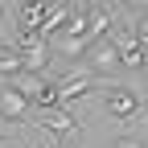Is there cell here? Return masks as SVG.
<instances>
[{
    "label": "cell",
    "mask_w": 148,
    "mask_h": 148,
    "mask_svg": "<svg viewBox=\"0 0 148 148\" xmlns=\"http://www.w3.org/2000/svg\"><path fill=\"white\" fill-rule=\"evenodd\" d=\"M53 86H58V99H62V107H66V103H74L78 95L95 90V86H99V78H95V74L86 70V74H70V78H58Z\"/></svg>",
    "instance_id": "7a4b0ae2"
},
{
    "label": "cell",
    "mask_w": 148,
    "mask_h": 148,
    "mask_svg": "<svg viewBox=\"0 0 148 148\" xmlns=\"http://www.w3.org/2000/svg\"><path fill=\"white\" fill-rule=\"evenodd\" d=\"M25 107H29L25 86H0V115H4V119H21Z\"/></svg>",
    "instance_id": "277c9868"
},
{
    "label": "cell",
    "mask_w": 148,
    "mask_h": 148,
    "mask_svg": "<svg viewBox=\"0 0 148 148\" xmlns=\"http://www.w3.org/2000/svg\"><path fill=\"white\" fill-rule=\"evenodd\" d=\"M45 12H49V4H41V0H29V4H21L16 8V33H41V25H45Z\"/></svg>",
    "instance_id": "3957f363"
},
{
    "label": "cell",
    "mask_w": 148,
    "mask_h": 148,
    "mask_svg": "<svg viewBox=\"0 0 148 148\" xmlns=\"http://www.w3.org/2000/svg\"><path fill=\"white\" fill-rule=\"evenodd\" d=\"M37 123H41L45 132H78V119H74L70 111H45Z\"/></svg>",
    "instance_id": "8992f818"
},
{
    "label": "cell",
    "mask_w": 148,
    "mask_h": 148,
    "mask_svg": "<svg viewBox=\"0 0 148 148\" xmlns=\"http://www.w3.org/2000/svg\"><path fill=\"white\" fill-rule=\"evenodd\" d=\"M144 103H148V99H144Z\"/></svg>",
    "instance_id": "7c38bea8"
},
{
    "label": "cell",
    "mask_w": 148,
    "mask_h": 148,
    "mask_svg": "<svg viewBox=\"0 0 148 148\" xmlns=\"http://www.w3.org/2000/svg\"><path fill=\"white\" fill-rule=\"evenodd\" d=\"M0 140H8V132H0Z\"/></svg>",
    "instance_id": "8fae6325"
},
{
    "label": "cell",
    "mask_w": 148,
    "mask_h": 148,
    "mask_svg": "<svg viewBox=\"0 0 148 148\" xmlns=\"http://www.w3.org/2000/svg\"><path fill=\"white\" fill-rule=\"evenodd\" d=\"M41 148H58V140H49V144H41Z\"/></svg>",
    "instance_id": "30bf717a"
},
{
    "label": "cell",
    "mask_w": 148,
    "mask_h": 148,
    "mask_svg": "<svg viewBox=\"0 0 148 148\" xmlns=\"http://www.w3.org/2000/svg\"><path fill=\"white\" fill-rule=\"evenodd\" d=\"M86 66H90V70H115V66H119V53H115V45H111L107 37H103V41H95V45H90V58H86Z\"/></svg>",
    "instance_id": "5b68a950"
},
{
    "label": "cell",
    "mask_w": 148,
    "mask_h": 148,
    "mask_svg": "<svg viewBox=\"0 0 148 148\" xmlns=\"http://www.w3.org/2000/svg\"><path fill=\"white\" fill-rule=\"evenodd\" d=\"M127 29H132V37H136V45L148 53V16H136V21H127Z\"/></svg>",
    "instance_id": "ba28073f"
},
{
    "label": "cell",
    "mask_w": 148,
    "mask_h": 148,
    "mask_svg": "<svg viewBox=\"0 0 148 148\" xmlns=\"http://www.w3.org/2000/svg\"><path fill=\"white\" fill-rule=\"evenodd\" d=\"M0 74H4V78H21V58H16V49L12 45H0Z\"/></svg>",
    "instance_id": "52a82bcc"
},
{
    "label": "cell",
    "mask_w": 148,
    "mask_h": 148,
    "mask_svg": "<svg viewBox=\"0 0 148 148\" xmlns=\"http://www.w3.org/2000/svg\"><path fill=\"white\" fill-rule=\"evenodd\" d=\"M111 148H148V140H140V136H119Z\"/></svg>",
    "instance_id": "9c48e42d"
},
{
    "label": "cell",
    "mask_w": 148,
    "mask_h": 148,
    "mask_svg": "<svg viewBox=\"0 0 148 148\" xmlns=\"http://www.w3.org/2000/svg\"><path fill=\"white\" fill-rule=\"evenodd\" d=\"M107 115H115V119H127V115H136V107H140V95L132 86H115V90H107Z\"/></svg>",
    "instance_id": "6da1fadb"
}]
</instances>
